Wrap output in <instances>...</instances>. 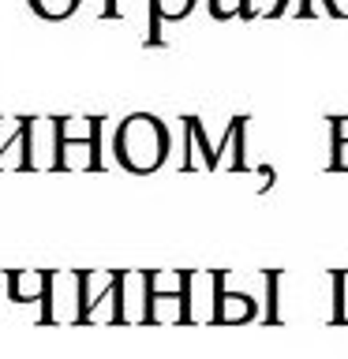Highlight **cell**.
I'll list each match as a JSON object with an SVG mask.
<instances>
[{"instance_id": "obj_13", "label": "cell", "mask_w": 348, "mask_h": 359, "mask_svg": "<svg viewBox=\"0 0 348 359\" xmlns=\"http://www.w3.org/2000/svg\"><path fill=\"white\" fill-rule=\"evenodd\" d=\"M330 172H348V139L341 135H330Z\"/></svg>"}, {"instance_id": "obj_8", "label": "cell", "mask_w": 348, "mask_h": 359, "mask_svg": "<svg viewBox=\"0 0 348 359\" xmlns=\"http://www.w3.org/2000/svg\"><path fill=\"white\" fill-rule=\"evenodd\" d=\"M150 4V34H146V45H161V27L165 22H180L195 11V0H146Z\"/></svg>"}, {"instance_id": "obj_14", "label": "cell", "mask_w": 348, "mask_h": 359, "mask_svg": "<svg viewBox=\"0 0 348 359\" xmlns=\"http://www.w3.org/2000/svg\"><path fill=\"white\" fill-rule=\"evenodd\" d=\"M296 15H300V19H311V15H314V4H311V0H300Z\"/></svg>"}, {"instance_id": "obj_6", "label": "cell", "mask_w": 348, "mask_h": 359, "mask_svg": "<svg viewBox=\"0 0 348 359\" xmlns=\"http://www.w3.org/2000/svg\"><path fill=\"white\" fill-rule=\"evenodd\" d=\"M0 168H34V116H11V135L0 131Z\"/></svg>"}, {"instance_id": "obj_12", "label": "cell", "mask_w": 348, "mask_h": 359, "mask_svg": "<svg viewBox=\"0 0 348 359\" xmlns=\"http://www.w3.org/2000/svg\"><path fill=\"white\" fill-rule=\"evenodd\" d=\"M210 15L213 19H255L258 11L251 0H210Z\"/></svg>"}, {"instance_id": "obj_10", "label": "cell", "mask_w": 348, "mask_h": 359, "mask_svg": "<svg viewBox=\"0 0 348 359\" xmlns=\"http://www.w3.org/2000/svg\"><path fill=\"white\" fill-rule=\"evenodd\" d=\"M27 4H30L34 15L45 19V22H64L83 8V0H27Z\"/></svg>"}, {"instance_id": "obj_9", "label": "cell", "mask_w": 348, "mask_h": 359, "mask_svg": "<svg viewBox=\"0 0 348 359\" xmlns=\"http://www.w3.org/2000/svg\"><path fill=\"white\" fill-rule=\"evenodd\" d=\"M285 269H262V285H266V311L258 314L262 322H285V311H281V285H285Z\"/></svg>"}, {"instance_id": "obj_1", "label": "cell", "mask_w": 348, "mask_h": 359, "mask_svg": "<svg viewBox=\"0 0 348 359\" xmlns=\"http://www.w3.org/2000/svg\"><path fill=\"white\" fill-rule=\"evenodd\" d=\"M168 154H173V135H168V123L154 112H131L112 131V157L131 176L157 172L168 161Z\"/></svg>"}, {"instance_id": "obj_2", "label": "cell", "mask_w": 348, "mask_h": 359, "mask_svg": "<svg viewBox=\"0 0 348 359\" xmlns=\"http://www.w3.org/2000/svg\"><path fill=\"white\" fill-rule=\"evenodd\" d=\"M101 135H105V116H86L83 135H72V120L53 116V172H101Z\"/></svg>"}, {"instance_id": "obj_3", "label": "cell", "mask_w": 348, "mask_h": 359, "mask_svg": "<svg viewBox=\"0 0 348 359\" xmlns=\"http://www.w3.org/2000/svg\"><path fill=\"white\" fill-rule=\"evenodd\" d=\"M195 269H150V288H146V322H195Z\"/></svg>"}, {"instance_id": "obj_11", "label": "cell", "mask_w": 348, "mask_h": 359, "mask_svg": "<svg viewBox=\"0 0 348 359\" xmlns=\"http://www.w3.org/2000/svg\"><path fill=\"white\" fill-rule=\"evenodd\" d=\"M330 285H333V314H330V322L333 325H348V269H333Z\"/></svg>"}, {"instance_id": "obj_5", "label": "cell", "mask_w": 348, "mask_h": 359, "mask_svg": "<svg viewBox=\"0 0 348 359\" xmlns=\"http://www.w3.org/2000/svg\"><path fill=\"white\" fill-rule=\"evenodd\" d=\"M4 288H8V303H38L41 314L38 322H53L49 318V303H53V269H8L4 273Z\"/></svg>"}, {"instance_id": "obj_7", "label": "cell", "mask_w": 348, "mask_h": 359, "mask_svg": "<svg viewBox=\"0 0 348 359\" xmlns=\"http://www.w3.org/2000/svg\"><path fill=\"white\" fill-rule=\"evenodd\" d=\"M218 154H221V168H229V172H251V165H247V116L229 120V128H225L221 142H218Z\"/></svg>"}, {"instance_id": "obj_4", "label": "cell", "mask_w": 348, "mask_h": 359, "mask_svg": "<svg viewBox=\"0 0 348 359\" xmlns=\"http://www.w3.org/2000/svg\"><path fill=\"white\" fill-rule=\"evenodd\" d=\"M229 269H210V322L213 325H243L258 318V303L247 292L225 288Z\"/></svg>"}]
</instances>
